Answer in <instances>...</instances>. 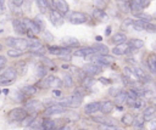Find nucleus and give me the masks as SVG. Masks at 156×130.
Returning a JSON list of instances; mask_svg holds the SVG:
<instances>
[{
    "instance_id": "obj_1",
    "label": "nucleus",
    "mask_w": 156,
    "mask_h": 130,
    "mask_svg": "<svg viewBox=\"0 0 156 130\" xmlns=\"http://www.w3.org/2000/svg\"><path fill=\"white\" fill-rule=\"evenodd\" d=\"M38 89H49V87H52L54 90L55 89H60L62 86V83H61V79L55 77V75H46L44 77L43 79H39L38 84L35 85Z\"/></svg>"
},
{
    "instance_id": "obj_2",
    "label": "nucleus",
    "mask_w": 156,
    "mask_h": 130,
    "mask_svg": "<svg viewBox=\"0 0 156 130\" xmlns=\"http://www.w3.org/2000/svg\"><path fill=\"white\" fill-rule=\"evenodd\" d=\"M67 111V107L60 102V103H51L48 107L44 108V114L46 117H51V115H57V114H62Z\"/></svg>"
},
{
    "instance_id": "obj_3",
    "label": "nucleus",
    "mask_w": 156,
    "mask_h": 130,
    "mask_svg": "<svg viewBox=\"0 0 156 130\" xmlns=\"http://www.w3.org/2000/svg\"><path fill=\"white\" fill-rule=\"evenodd\" d=\"M27 115H28V113H27V111H26L23 107H15V108H12V109L7 113L9 120H11V121H17V123H21Z\"/></svg>"
},
{
    "instance_id": "obj_4",
    "label": "nucleus",
    "mask_w": 156,
    "mask_h": 130,
    "mask_svg": "<svg viewBox=\"0 0 156 130\" xmlns=\"http://www.w3.org/2000/svg\"><path fill=\"white\" fill-rule=\"evenodd\" d=\"M17 77V70L12 67L5 69L1 74H0V85H10L15 81Z\"/></svg>"
},
{
    "instance_id": "obj_5",
    "label": "nucleus",
    "mask_w": 156,
    "mask_h": 130,
    "mask_svg": "<svg viewBox=\"0 0 156 130\" xmlns=\"http://www.w3.org/2000/svg\"><path fill=\"white\" fill-rule=\"evenodd\" d=\"M23 108L27 111V113L29 114H35L37 112H39L43 108V103L39 100L35 98H28L24 101V106Z\"/></svg>"
},
{
    "instance_id": "obj_6",
    "label": "nucleus",
    "mask_w": 156,
    "mask_h": 130,
    "mask_svg": "<svg viewBox=\"0 0 156 130\" xmlns=\"http://www.w3.org/2000/svg\"><path fill=\"white\" fill-rule=\"evenodd\" d=\"M68 21L72 24H83L88 21V16L80 11H72L68 15Z\"/></svg>"
},
{
    "instance_id": "obj_7",
    "label": "nucleus",
    "mask_w": 156,
    "mask_h": 130,
    "mask_svg": "<svg viewBox=\"0 0 156 130\" xmlns=\"http://www.w3.org/2000/svg\"><path fill=\"white\" fill-rule=\"evenodd\" d=\"M51 5L54 6V9L61 13L62 16H66L69 11V7H68V4L66 2V0H51Z\"/></svg>"
},
{
    "instance_id": "obj_8",
    "label": "nucleus",
    "mask_w": 156,
    "mask_h": 130,
    "mask_svg": "<svg viewBox=\"0 0 156 130\" xmlns=\"http://www.w3.org/2000/svg\"><path fill=\"white\" fill-rule=\"evenodd\" d=\"M93 120L99 123V124H102L105 126H117V121L111 118V117H107V115H94L93 117Z\"/></svg>"
},
{
    "instance_id": "obj_9",
    "label": "nucleus",
    "mask_w": 156,
    "mask_h": 130,
    "mask_svg": "<svg viewBox=\"0 0 156 130\" xmlns=\"http://www.w3.org/2000/svg\"><path fill=\"white\" fill-rule=\"evenodd\" d=\"M49 53L51 55H55V56H65V55H71V49L68 47H63V46H49L48 50Z\"/></svg>"
},
{
    "instance_id": "obj_10",
    "label": "nucleus",
    "mask_w": 156,
    "mask_h": 130,
    "mask_svg": "<svg viewBox=\"0 0 156 130\" xmlns=\"http://www.w3.org/2000/svg\"><path fill=\"white\" fill-rule=\"evenodd\" d=\"M101 68H99L98 66H95V64H93V63H89V64H85L83 68H82V72L84 73V75H87V77H95V75H98L99 73H101Z\"/></svg>"
},
{
    "instance_id": "obj_11",
    "label": "nucleus",
    "mask_w": 156,
    "mask_h": 130,
    "mask_svg": "<svg viewBox=\"0 0 156 130\" xmlns=\"http://www.w3.org/2000/svg\"><path fill=\"white\" fill-rule=\"evenodd\" d=\"M115 108V103L110 100H104V101H100V112L104 114V115H107L110 114Z\"/></svg>"
},
{
    "instance_id": "obj_12",
    "label": "nucleus",
    "mask_w": 156,
    "mask_h": 130,
    "mask_svg": "<svg viewBox=\"0 0 156 130\" xmlns=\"http://www.w3.org/2000/svg\"><path fill=\"white\" fill-rule=\"evenodd\" d=\"M93 53H95V50H94L93 46H89V47L88 46L79 47V49H77V50L73 51V55L77 56V57H88V56H90Z\"/></svg>"
},
{
    "instance_id": "obj_13",
    "label": "nucleus",
    "mask_w": 156,
    "mask_h": 130,
    "mask_svg": "<svg viewBox=\"0 0 156 130\" xmlns=\"http://www.w3.org/2000/svg\"><path fill=\"white\" fill-rule=\"evenodd\" d=\"M100 111V101H93L84 106V113L85 114H95Z\"/></svg>"
},
{
    "instance_id": "obj_14",
    "label": "nucleus",
    "mask_w": 156,
    "mask_h": 130,
    "mask_svg": "<svg viewBox=\"0 0 156 130\" xmlns=\"http://www.w3.org/2000/svg\"><path fill=\"white\" fill-rule=\"evenodd\" d=\"M22 22H23V24H24V28H26V30H29V32H32L34 35L40 33L39 28L35 26V23L33 22V19H29V18H23V19H22Z\"/></svg>"
},
{
    "instance_id": "obj_15",
    "label": "nucleus",
    "mask_w": 156,
    "mask_h": 130,
    "mask_svg": "<svg viewBox=\"0 0 156 130\" xmlns=\"http://www.w3.org/2000/svg\"><path fill=\"white\" fill-rule=\"evenodd\" d=\"M20 91H21L22 95L27 98V97H32V96H34V95L38 92V87H37L35 85H26V86H23Z\"/></svg>"
},
{
    "instance_id": "obj_16",
    "label": "nucleus",
    "mask_w": 156,
    "mask_h": 130,
    "mask_svg": "<svg viewBox=\"0 0 156 130\" xmlns=\"http://www.w3.org/2000/svg\"><path fill=\"white\" fill-rule=\"evenodd\" d=\"M12 27H13V29H15V32L17 33V34H20V35H24L26 34V28H24V24H23V22H22V19H18V18H15L13 21H12Z\"/></svg>"
},
{
    "instance_id": "obj_17",
    "label": "nucleus",
    "mask_w": 156,
    "mask_h": 130,
    "mask_svg": "<svg viewBox=\"0 0 156 130\" xmlns=\"http://www.w3.org/2000/svg\"><path fill=\"white\" fill-rule=\"evenodd\" d=\"M49 17H50V21L54 26H57V24H61L62 23V15L58 13L55 9H51L50 10V13H49Z\"/></svg>"
},
{
    "instance_id": "obj_18",
    "label": "nucleus",
    "mask_w": 156,
    "mask_h": 130,
    "mask_svg": "<svg viewBox=\"0 0 156 130\" xmlns=\"http://www.w3.org/2000/svg\"><path fill=\"white\" fill-rule=\"evenodd\" d=\"M13 49L24 52V50L28 49V40L24 38H16L15 44H13Z\"/></svg>"
},
{
    "instance_id": "obj_19",
    "label": "nucleus",
    "mask_w": 156,
    "mask_h": 130,
    "mask_svg": "<svg viewBox=\"0 0 156 130\" xmlns=\"http://www.w3.org/2000/svg\"><path fill=\"white\" fill-rule=\"evenodd\" d=\"M62 45L63 47H76V46H79V41L77 38H73V36H65L62 39Z\"/></svg>"
},
{
    "instance_id": "obj_20",
    "label": "nucleus",
    "mask_w": 156,
    "mask_h": 130,
    "mask_svg": "<svg viewBox=\"0 0 156 130\" xmlns=\"http://www.w3.org/2000/svg\"><path fill=\"white\" fill-rule=\"evenodd\" d=\"M123 73H124V77L128 79V81H129L130 84L139 81V79H138V77L135 75L133 68H130V67H124V68H123Z\"/></svg>"
},
{
    "instance_id": "obj_21",
    "label": "nucleus",
    "mask_w": 156,
    "mask_h": 130,
    "mask_svg": "<svg viewBox=\"0 0 156 130\" xmlns=\"http://www.w3.org/2000/svg\"><path fill=\"white\" fill-rule=\"evenodd\" d=\"M127 49H128V44L123 43V44H119V45L113 46V49L111 50V52L115 56H122V55H124L127 52Z\"/></svg>"
},
{
    "instance_id": "obj_22",
    "label": "nucleus",
    "mask_w": 156,
    "mask_h": 130,
    "mask_svg": "<svg viewBox=\"0 0 156 130\" xmlns=\"http://www.w3.org/2000/svg\"><path fill=\"white\" fill-rule=\"evenodd\" d=\"M111 43L116 46V45H119V44H123V43H126V40H127V36L123 34V33H116V34H113L112 36H111Z\"/></svg>"
},
{
    "instance_id": "obj_23",
    "label": "nucleus",
    "mask_w": 156,
    "mask_h": 130,
    "mask_svg": "<svg viewBox=\"0 0 156 130\" xmlns=\"http://www.w3.org/2000/svg\"><path fill=\"white\" fill-rule=\"evenodd\" d=\"M146 67L147 69L154 74L156 72V56L154 53H151L147 58H146Z\"/></svg>"
},
{
    "instance_id": "obj_24",
    "label": "nucleus",
    "mask_w": 156,
    "mask_h": 130,
    "mask_svg": "<svg viewBox=\"0 0 156 130\" xmlns=\"http://www.w3.org/2000/svg\"><path fill=\"white\" fill-rule=\"evenodd\" d=\"M41 126L44 130H56V123L55 120H52L51 118L49 117H45L43 123H41Z\"/></svg>"
},
{
    "instance_id": "obj_25",
    "label": "nucleus",
    "mask_w": 156,
    "mask_h": 130,
    "mask_svg": "<svg viewBox=\"0 0 156 130\" xmlns=\"http://www.w3.org/2000/svg\"><path fill=\"white\" fill-rule=\"evenodd\" d=\"M143 117H144L145 121H149V120L154 119V117H155V108H154V106H147L144 109V112H143Z\"/></svg>"
},
{
    "instance_id": "obj_26",
    "label": "nucleus",
    "mask_w": 156,
    "mask_h": 130,
    "mask_svg": "<svg viewBox=\"0 0 156 130\" xmlns=\"http://www.w3.org/2000/svg\"><path fill=\"white\" fill-rule=\"evenodd\" d=\"M93 47H94V50H95V53L101 55V56H104V55H108V52H110V49H108L106 45L100 44V43L96 44V45H94Z\"/></svg>"
},
{
    "instance_id": "obj_27",
    "label": "nucleus",
    "mask_w": 156,
    "mask_h": 130,
    "mask_svg": "<svg viewBox=\"0 0 156 130\" xmlns=\"http://www.w3.org/2000/svg\"><path fill=\"white\" fill-rule=\"evenodd\" d=\"M28 50H29V52L30 53H33V55H40V56H43L45 52H46V49L40 44V45H34V46H29L28 47Z\"/></svg>"
},
{
    "instance_id": "obj_28",
    "label": "nucleus",
    "mask_w": 156,
    "mask_h": 130,
    "mask_svg": "<svg viewBox=\"0 0 156 130\" xmlns=\"http://www.w3.org/2000/svg\"><path fill=\"white\" fill-rule=\"evenodd\" d=\"M61 83H62V86H65V87H72L73 86V77H72V74L65 73L62 79H61Z\"/></svg>"
},
{
    "instance_id": "obj_29",
    "label": "nucleus",
    "mask_w": 156,
    "mask_h": 130,
    "mask_svg": "<svg viewBox=\"0 0 156 130\" xmlns=\"http://www.w3.org/2000/svg\"><path fill=\"white\" fill-rule=\"evenodd\" d=\"M127 100H128V95H127V92H126L124 90H122V91L115 97V102H116V104H118V106L124 104V103L127 102Z\"/></svg>"
},
{
    "instance_id": "obj_30",
    "label": "nucleus",
    "mask_w": 156,
    "mask_h": 130,
    "mask_svg": "<svg viewBox=\"0 0 156 130\" xmlns=\"http://www.w3.org/2000/svg\"><path fill=\"white\" fill-rule=\"evenodd\" d=\"M134 117H135V115H133L132 113H126V114H123V115H122V118H121V121H122L124 125H127V126H130V125H133V121H134Z\"/></svg>"
},
{
    "instance_id": "obj_31",
    "label": "nucleus",
    "mask_w": 156,
    "mask_h": 130,
    "mask_svg": "<svg viewBox=\"0 0 156 130\" xmlns=\"http://www.w3.org/2000/svg\"><path fill=\"white\" fill-rule=\"evenodd\" d=\"M94 84H95V79H94L93 77H87V75H85V77L82 79V85H83L84 89H90Z\"/></svg>"
},
{
    "instance_id": "obj_32",
    "label": "nucleus",
    "mask_w": 156,
    "mask_h": 130,
    "mask_svg": "<svg viewBox=\"0 0 156 130\" xmlns=\"http://www.w3.org/2000/svg\"><path fill=\"white\" fill-rule=\"evenodd\" d=\"M106 16H107V15H106V12H105L102 9H94V11H93V17H94L95 19H98V21L104 19Z\"/></svg>"
},
{
    "instance_id": "obj_33",
    "label": "nucleus",
    "mask_w": 156,
    "mask_h": 130,
    "mask_svg": "<svg viewBox=\"0 0 156 130\" xmlns=\"http://www.w3.org/2000/svg\"><path fill=\"white\" fill-rule=\"evenodd\" d=\"M37 5L39 7V11L41 13H46L49 10V5H48V0H37Z\"/></svg>"
},
{
    "instance_id": "obj_34",
    "label": "nucleus",
    "mask_w": 156,
    "mask_h": 130,
    "mask_svg": "<svg viewBox=\"0 0 156 130\" xmlns=\"http://www.w3.org/2000/svg\"><path fill=\"white\" fill-rule=\"evenodd\" d=\"M128 45L132 46V47H134L135 50H139V49H141V47L144 46V41H143L141 39H132V40L128 43Z\"/></svg>"
},
{
    "instance_id": "obj_35",
    "label": "nucleus",
    "mask_w": 156,
    "mask_h": 130,
    "mask_svg": "<svg viewBox=\"0 0 156 130\" xmlns=\"http://www.w3.org/2000/svg\"><path fill=\"white\" fill-rule=\"evenodd\" d=\"M141 10H143V9H141V7H140V6H139L134 0H130V1H129V11H132L134 15L140 13V12H141Z\"/></svg>"
},
{
    "instance_id": "obj_36",
    "label": "nucleus",
    "mask_w": 156,
    "mask_h": 130,
    "mask_svg": "<svg viewBox=\"0 0 156 130\" xmlns=\"http://www.w3.org/2000/svg\"><path fill=\"white\" fill-rule=\"evenodd\" d=\"M144 123H145V120H144L143 114H139V115L134 117V121H133V124L135 125V128H138V129L143 128V126H144Z\"/></svg>"
},
{
    "instance_id": "obj_37",
    "label": "nucleus",
    "mask_w": 156,
    "mask_h": 130,
    "mask_svg": "<svg viewBox=\"0 0 156 130\" xmlns=\"http://www.w3.org/2000/svg\"><path fill=\"white\" fill-rule=\"evenodd\" d=\"M35 74H37V77H39V79H43L44 77H46V75H48V68H46V67L40 66V67H38V68H37Z\"/></svg>"
},
{
    "instance_id": "obj_38",
    "label": "nucleus",
    "mask_w": 156,
    "mask_h": 130,
    "mask_svg": "<svg viewBox=\"0 0 156 130\" xmlns=\"http://www.w3.org/2000/svg\"><path fill=\"white\" fill-rule=\"evenodd\" d=\"M35 120V118H34V114H28L22 121H21V124L23 125V126H29L33 121Z\"/></svg>"
},
{
    "instance_id": "obj_39",
    "label": "nucleus",
    "mask_w": 156,
    "mask_h": 130,
    "mask_svg": "<svg viewBox=\"0 0 156 130\" xmlns=\"http://www.w3.org/2000/svg\"><path fill=\"white\" fill-rule=\"evenodd\" d=\"M118 7L122 12H128L129 11V1H118Z\"/></svg>"
},
{
    "instance_id": "obj_40",
    "label": "nucleus",
    "mask_w": 156,
    "mask_h": 130,
    "mask_svg": "<svg viewBox=\"0 0 156 130\" xmlns=\"http://www.w3.org/2000/svg\"><path fill=\"white\" fill-rule=\"evenodd\" d=\"M7 55H9L10 57L16 58V57L22 56V55H23V52H22V51H20V50H16V49H11V50H9V51H7Z\"/></svg>"
},
{
    "instance_id": "obj_41",
    "label": "nucleus",
    "mask_w": 156,
    "mask_h": 130,
    "mask_svg": "<svg viewBox=\"0 0 156 130\" xmlns=\"http://www.w3.org/2000/svg\"><path fill=\"white\" fill-rule=\"evenodd\" d=\"M41 36H43V39L44 40H48V41H52L54 40V35L49 32V30H41Z\"/></svg>"
},
{
    "instance_id": "obj_42",
    "label": "nucleus",
    "mask_w": 156,
    "mask_h": 130,
    "mask_svg": "<svg viewBox=\"0 0 156 130\" xmlns=\"http://www.w3.org/2000/svg\"><path fill=\"white\" fill-rule=\"evenodd\" d=\"M135 16L138 17V19H143V21H146V22H150L152 19V16H150L147 13H143V12H140V13H138Z\"/></svg>"
},
{
    "instance_id": "obj_43",
    "label": "nucleus",
    "mask_w": 156,
    "mask_h": 130,
    "mask_svg": "<svg viewBox=\"0 0 156 130\" xmlns=\"http://www.w3.org/2000/svg\"><path fill=\"white\" fill-rule=\"evenodd\" d=\"M33 22L35 23V26L39 28V30H40V32H41V30H44V27H45V26H44L43 19H41V18H39V16H38V17H35V18L33 19Z\"/></svg>"
},
{
    "instance_id": "obj_44",
    "label": "nucleus",
    "mask_w": 156,
    "mask_h": 130,
    "mask_svg": "<svg viewBox=\"0 0 156 130\" xmlns=\"http://www.w3.org/2000/svg\"><path fill=\"white\" fill-rule=\"evenodd\" d=\"M122 90H123V89H121V87H116V86L110 87V90H108V95H110V96H112V97H116V96H117Z\"/></svg>"
},
{
    "instance_id": "obj_45",
    "label": "nucleus",
    "mask_w": 156,
    "mask_h": 130,
    "mask_svg": "<svg viewBox=\"0 0 156 130\" xmlns=\"http://www.w3.org/2000/svg\"><path fill=\"white\" fill-rule=\"evenodd\" d=\"M29 128H30V130H44V129H43V126H41V123L39 124V123H38V121H35V120L29 125Z\"/></svg>"
},
{
    "instance_id": "obj_46",
    "label": "nucleus",
    "mask_w": 156,
    "mask_h": 130,
    "mask_svg": "<svg viewBox=\"0 0 156 130\" xmlns=\"http://www.w3.org/2000/svg\"><path fill=\"white\" fill-rule=\"evenodd\" d=\"M144 30H147V32H156V27L155 24H152L151 22H146L145 27H144Z\"/></svg>"
},
{
    "instance_id": "obj_47",
    "label": "nucleus",
    "mask_w": 156,
    "mask_h": 130,
    "mask_svg": "<svg viewBox=\"0 0 156 130\" xmlns=\"http://www.w3.org/2000/svg\"><path fill=\"white\" fill-rule=\"evenodd\" d=\"M132 107L135 108V109H141V108H143V101H141L140 98L135 100V101L132 103Z\"/></svg>"
},
{
    "instance_id": "obj_48",
    "label": "nucleus",
    "mask_w": 156,
    "mask_h": 130,
    "mask_svg": "<svg viewBox=\"0 0 156 130\" xmlns=\"http://www.w3.org/2000/svg\"><path fill=\"white\" fill-rule=\"evenodd\" d=\"M15 40H16V38H13V36H7V38H5V43H6L10 47H13Z\"/></svg>"
},
{
    "instance_id": "obj_49",
    "label": "nucleus",
    "mask_w": 156,
    "mask_h": 130,
    "mask_svg": "<svg viewBox=\"0 0 156 130\" xmlns=\"http://www.w3.org/2000/svg\"><path fill=\"white\" fill-rule=\"evenodd\" d=\"M155 125H156V121H155V119H151V120L146 121V126H147V130H155Z\"/></svg>"
},
{
    "instance_id": "obj_50",
    "label": "nucleus",
    "mask_w": 156,
    "mask_h": 130,
    "mask_svg": "<svg viewBox=\"0 0 156 130\" xmlns=\"http://www.w3.org/2000/svg\"><path fill=\"white\" fill-rule=\"evenodd\" d=\"M141 9H144V7H146L147 5H149V0H134Z\"/></svg>"
},
{
    "instance_id": "obj_51",
    "label": "nucleus",
    "mask_w": 156,
    "mask_h": 130,
    "mask_svg": "<svg viewBox=\"0 0 156 130\" xmlns=\"http://www.w3.org/2000/svg\"><path fill=\"white\" fill-rule=\"evenodd\" d=\"M98 80H99L100 83L105 84V85H107V84H111V79H107V78H104V77H100Z\"/></svg>"
},
{
    "instance_id": "obj_52",
    "label": "nucleus",
    "mask_w": 156,
    "mask_h": 130,
    "mask_svg": "<svg viewBox=\"0 0 156 130\" xmlns=\"http://www.w3.org/2000/svg\"><path fill=\"white\" fill-rule=\"evenodd\" d=\"M6 62H7L6 57H5V56H1V55H0V67H1V68H4V67H5Z\"/></svg>"
},
{
    "instance_id": "obj_53",
    "label": "nucleus",
    "mask_w": 156,
    "mask_h": 130,
    "mask_svg": "<svg viewBox=\"0 0 156 130\" xmlns=\"http://www.w3.org/2000/svg\"><path fill=\"white\" fill-rule=\"evenodd\" d=\"M23 2H24V0H12V4H13L16 7L22 6V5H23Z\"/></svg>"
},
{
    "instance_id": "obj_54",
    "label": "nucleus",
    "mask_w": 156,
    "mask_h": 130,
    "mask_svg": "<svg viewBox=\"0 0 156 130\" xmlns=\"http://www.w3.org/2000/svg\"><path fill=\"white\" fill-rule=\"evenodd\" d=\"M132 24H133V21H132V19H124L122 27H129V26H132Z\"/></svg>"
},
{
    "instance_id": "obj_55",
    "label": "nucleus",
    "mask_w": 156,
    "mask_h": 130,
    "mask_svg": "<svg viewBox=\"0 0 156 130\" xmlns=\"http://www.w3.org/2000/svg\"><path fill=\"white\" fill-rule=\"evenodd\" d=\"M58 130H71V126H69V125H63V126H61Z\"/></svg>"
},
{
    "instance_id": "obj_56",
    "label": "nucleus",
    "mask_w": 156,
    "mask_h": 130,
    "mask_svg": "<svg viewBox=\"0 0 156 130\" xmlns=\"http://www.w3.org/2000/svg\"><path fill=\"white\" fill-rule=\"evenodd\" d=\"M52 92H54V95H55V96H60V95H61V91H60V90H57V89H55Z\"/></svg>"
},
{
    "instance_id": "obj_57",
    "label": "nucleus",
    "mask_w": 156,
    "mask_h": 130,
    "mask_svg": "<svg viewBox=\"0 0 156 130\" xmlns=\"http://www.w3.org/2000/svg\"><path fill=\"white\" fill-rule=\"evenodd\" d=\"M5 6V0H0V10H4Z\"/></svg>"
},
{
    "instance_id": "obj_58",
    "label": "nucleus",
    "mask_w": 156,
    "mask_h": 130,
    "mask_svg": "<svg viewBox=\"0 0 156 130\" xmlns=\"http://www.w3.org/2000/svg\"><path fill=\"white\" fill-rule=\"evenodd\" d=\"M110 33H111V27H107L106 30H105V34L106 35H110Z\"/></svg>"
},
{
    "instance_id": "obj_59",
    "label": "nucleus",
    "mask_w": 156,
    "mask_h": 130,
    "mask_svg": "<svg viewBox=\"0 0 156 130\" xmlns=\"http://www.w3.org/2000/svg\"><path fill=\"white\" fill-rule=\"evenodd\" d=\"M101 39H102V38H101V36H100V35H98V36H96V38H95V40H96V41H99V43H100V41H101Z\"/></svg>"
},
{
    "instance_id": "obj_60",
    "label": "nucleus",
    "mask_w": 156,
    "mask_h": 130,
    "mask_svg": "<svg viewBox=\"0 0 156 130\" xmlns=\"http://www.w3.org/2000/svg\"><path fill=\"white\" fill-rule=\"evenodd\" d=\"M1 50H2V45L0 44V51H1Z\"/></svg>"
},
{
    "instance_id": "obj_61",
    "label": "nucleus",
    "mask_w": 156,
    "mask_h": 130,
    "mask_svg": "<svg viewBox=\"0 0 156 130\" xmlns=\"http://www.w3.org/2000/svg\"><path fill=\"white\" fill-rule=\"evenodd\" d=\"M78 130H88V129H78Z\"/></svg>"
},
{
    "instance_id": "obj_62",
    "label": "nucleus",
    "mask_w": 156,
    "mask_h": 130,
    "mask_svg": "<svg viewBox=\"0 0 156 130\" xmlns=\"http://www.w3.org/2000/svg\"><path fill=\"white\" fill-rule=\"evenodd\" d=\"M117 1H124V0H117Z\"/></svg>"
},
{
    "instance_id": "obj_63",
    "label": "nucleus",
    "mask_w": 156,
    "mask_h": 130,
    "mask_svg": "<svg viewBox=\"0 0 156 130\" xmlns=\"http://www.w3.org/2000/svg\"><path fill=\"white\" fill-rule=\"evenodd\" d=\"M117 130H119V129H117Z\"/></svg>"
}]
</instances>
